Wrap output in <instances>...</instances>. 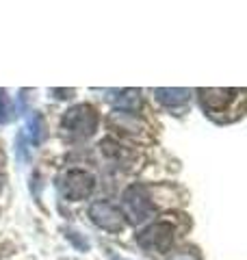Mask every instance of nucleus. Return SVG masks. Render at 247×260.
Instances as JSON below:
<instances>
[{"label":"nucleus","mask_w":247,"mask_h":260,"mask_svg":"<svg viewBox=\"0 0 247 260\" xmlns=\"http://www.w3.org/2000/svg\"><path fill=\"white\" fill-rule=\"evenodd\" d=\"M137 243L147 251H154V254H165L169 251L171 243H174V228L169 223H150L141 230V234L137 237Z\"/></svg>","instance_id":"4"},{"label":"nucleus","mask_w":247,"mask_h":260,"mask_svg":"<svg viewBox=\"0 0 247 260\" xmlns=\"http://www.w3.org/2000/svg\"><path fill=\"white\" fill-rule=\"evenodd\" d=\"M156 100L165 107H180L189 100V89H156Z\"/></svg>","instance_id":"7"},{"label":"nucleus","mask_w":247,"mask_h":260,"mask_svg":"<svg viewBox=\"0 0 247 260\" xmlns=\"http://www.w3.org/2000/svg\"><path fill=\"white\" fill-rule=\"evenodd\" d=\"M15 117V109H13V102L9 100L3 89H0V124H9Z\"/></svg>","instance_id":"10"},{"label":"nucleus","mask_w":247,"mask_h":260,"mask_svg":"<svg viewBox=\"0 0 247 260\" xmlns=\"http://www.w3.org/2000/svg\"><path fill=\"white\" fill-rule=\"evenodd\" d=\"M234 89H200V102L208 113H219L234 100Z\"/></svg>","instance_id":"6"},{"label":"nucleus","mask_w":247,"mask_h":260,"mask_svg":"<svg viewBox=\"0 0 247 260\" xmlns=\"http://www.w3.org/2000/svg\"><path fill=\"white\" fill-rule=\"evenodd\" d=\"M121 204L126 208V215L133 223H141L145 219L154 217V213H156L150 195H147V189L141 184H135V186H130V189H126V193H123V198H121Z\"/></svg>","instance_id":"2"},{"label":"nucleus","mask_w":247,"mask_h":260,"mask_svg":"<svg viewBox=\"0 0 247 260\" xmlns=\"http://www.w3.org/2000/svg\"><path fill=\"white\" fill-rule=\"evenodd\" d=\"M26 135L30 137V141L39 145L41 141L46 139V124L41 119L39 113H30L28 119H26Z\"/></svg>","instance_id":"8"},{"label":"nucleus","mask_w":247,"mask_h":260,"mask_svg":"<svg viewBox=\"0 0 247 260\" xmlns=\"http://www.w3.org/2000/svg\"><path fill=\"white\" fill-rule=\"evenodd\" d=\"M96 189V178L91 174L82 172V169H72V172L63 174L59 178V191L63 198H68L72 202L85 200L94 193Z\"/></svg>","instance_id":"3"},{"label":"nucleus","mask_w":247,"mask_h":260,"mask_svg":"<svg viewBox=\"0 0 247 260\" xmlns=\"http://www.w3.org/2000/svg\"><path fill=\"white\" fill-rule=\"evenodd\" d=\"M115 107L123 109V113H133L141 107V95H139L137 89H133V91H121V95L115 98Z\"/></svg>","instance_id":"9"},{"label":"nucleus","mask_w":247,"mask_h":260,"mask_svg":"<svg viewBox=\"0 0 247 260\" xmlns=\"http://www.w3.org/2000/svg\"><path fill=\"white\" fill-rule=\"evenodd\" d=\"M0 189H3V178H0Z\"/></svg>","instance_id":"11"},{"label":"nucleus","mask_w":247,"mask_h":260,"mask_svg":"<svg viewBox=\"0 0 247 260\" xmlns=\"http://www.w3.org/2000/svg\"><path fill=\"white\" fill-rule=\"evenodd\" d=\"M89 217H91V221L102 228L106 232H121L123 225H126V217L119 208H115L113 204L109 202H96L89 208Z\"/></svg>","instance_id":"5"},{"label":"nucleus","mask_w":247,"mask_h":260,"mask_svg":"<svg viewBox=\"0 0 247 260\" xmlns=\"http://www.w3.org/2000/svg\"><path fill=\"white\" fill-rule=\"evenodd\" d=\"M61 126L72 137H76V139H87V137H91L96 133L98 113L91 104H76V107H72L63 115Z\"/></svg>","instance_id":"1"}]
</instances>
